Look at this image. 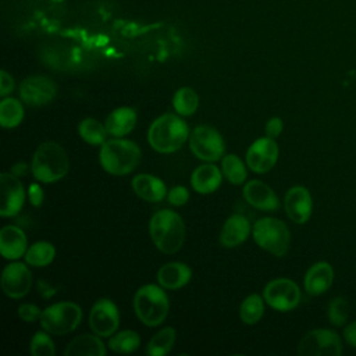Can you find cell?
I'll use <instances>...</instances> for the list:
<instances>
[{"instance_id": "obj_20", "label": "cell", "mask_w": 356, "mask_h": 356, "mask_svg": "<svg viewBox=\"0 0 356 356\" xmlns=\"http://www.w3.org/2000/svg\"><path fill=\"white\" fill-rule=\"evenodd\" d=\"M250 234L249 220L242 214H232L227 218L220 232V243L224 248H235L243 243Z\"/></svg>"}, {"instance_id": "obj_19", "label": "cell", "mask_w": 356, "mask_h": 356, "mask_svg": "<svg viewBox=\"0 0 356 356\" xmlns=\"http://www.w3.org/2000/svg\"><path fill=\"white\" fill-rule=\"evenodd\" d=\"M28 239L17 225H6L0 231V252L7 260H17L26 253Z\"/></svg>"}, {"instance_id": "obj_26", "label": "cell", "mask_w": 356, "mask_h": 356, "mask_svg": "<svg viewBox=\"0 0 356 356\" xmlns=\"http://www.w3.org/2000/svg\"><path fill=\"white\" fill-rule=\"evenodd\" d=\"M24 118L22 103L14 97H4L0 102V124L3 128H15Z\"/></svg>"}, {"instance_id": "obj_29", "label": "cell", "mask_w": 356, "mask_h": 356, "mask_svg": "<svg viewBox=\"0 0 356 356\" xmlns=\"http://www.w3.org/2000/svg\"><path fill=\"white\" fill-rule=\"evenodd\" d=\"M78 134L86 143L93 145V146L103 145L108 135L106 127L95 118L82 120L78 125Z\"/></svg>"}, {"instance_id": "obj_23", "label": "cell", "mask_w": 356, "mask_h": 356, "mask_svg": "<svg viewBox=\"0 0 356 356\" xmlns=\"http://www.w3.org/2000/svg\"><path fill=\"white\" fill-rule=\"evenodd\" d=\"M222 181V171L214 164L199 165L191 177V185L197 193H211L218 189Z\"/></svg>"}, {"instance_id": "obj_35", "label": "cell", "mask_w": 356, "mask_h": 356, "mask_svg": "<svg viewBox=\"0 0 356 356\" xmlns=\"http://www.w3.org/2000/svg\"><path fill=\"white\" fill-rule=\"evenodd\" d=\"M29 352L32 356H53L56 353L54 342L47 331H38L32 337Z\"/></svg>"}, {"instance_id": "obj_7", "label": "cell", "mask_w": 356, "mask_h": 356, "mask_svg": "<svg viewBox=\"0 0 356 356\" xmlns=\"http://www.w3.org/2000/svg\"><path fill=\"white\" fill-rule=\"evenodd\" d=\"M82 320V309L74 302H58L42 310L40 325L51 335L72 332Z\"/></svg>"}, {"instance_id": "obj_39", "label": "cell", "mask_w": 356, "mask_h": 356, "mask_svg": "<svg viewBox=\"0 0 356 356\" xmlns=\"http://www.w3.org/2000/svg\"><path fill=\"white\" fill-rule=\"evenodd\" d=\"M14 90V79L7 71L0 72V96L6 97L8 93Z\"/></svg>"}, {"instance_id": "obj_40", "label": "cell", "mask_w": 356, "mask_h": 356, "mask_svg": "<svg viewBox=\"0 0 356 356\" xmlns=\"http://www.w3.org/2000/svg\"><path fill=\"white\" fill-rule=\"evenodd\" d=\"M28 195H29V202L32 206L35 207H39L42 203H43V189L40 188V185L38 184H31L29 186V191H28Z\"/></svg>"}, {"instance_id": "obj_25", "label": "cell", "mask_w": 356, "mask_h": 356, "mask_svg": "<svg viewBox=\"0 0 356 356\" xmlns=\"http://www.w3.org/2000/svg\"><path fill=\"white\" fill-rule=\"evenodd\" d=\"M135 124H136V113L131 107H118L113 110L104 121V127L107 132L117 138L129 134L135 128Z\"/></svg>"}, {"instance_id": "obj_28", "label": "cell", "mask_w": 356, "mask_h": 356, "mask_svg": "<svg viewBox=\"0 0 356 356\" xmlns=\"http://www.w3.org/2000/svg\"><path fill=\"white\" fill-rule=\"evenodd\" d=\"M56 249L47 241L33 243L25 253V261L32 267H44L54 260Z\"/></svg>"}, {"instance_id": "obj_9", "label": "cell", "mask_w": 356, "mask_h": 356, "mask_svg": "<svg viewBox=\"0 0 356 356\" xmlns=\"http://www.w3.org/2000/svg\"><path fill=\"white\" fill-rule=\"evenodd\" d=\"M189 147L197 159L209 163L220 160L225 152L220 132L210 125H199L191 132Z\"/></svg>"}, {"instance_id": "obj_36", "label": "cell", "mask_w": 356, "mask_h": 356, "mask_svg": "<svg viewBox=\"0 0 356 356\" xmlns=\"http://www.w3.org/2000/svg\"><path fill=\"white\" fill-rule=\"evenodd\" d=\"M42 310L32 303H22L18 306V317L26 323H33L36 320H40Z\"/></svg>"}, {"instance_id": "obj_30", "label": "cell", "mask_w": 356, "mask_h": 356, "mask_svg": "<svg viewBox=\"0 0 356 356\" xmlns=\"http://www.w3.org/2000/svg\"><path fill=\"white\" fill-rule=\"evenodd\" d=\"M264 298H261L257 293H252L248 298H245L239 307L241 320L248 325L256 324L264 313Z\"/></svg>"}, {"instance_id": "obj_5", "label": "cell", "mask_w": 356, "mask_h": 356, "mask_svg": "<svg viewBox=\"0 0 356 356\" xmlns=\"http://www.w3.org/2000/svg\"><path fill=\"white\" fill-rule=\"evenodd\" d=\"M134 309L138 318L147 327L161 324L170 309L168 296L163 286L146 284L140 286L134 296Z\"/></svg>"}, {"instance_id": "obj_24", "label": "cell", "mask_w": 356, "mask_h": 356, "mask_svg": "<svg viewBox=\"0 0 356 356\" xmlns=\"http://www.w3.org/2000/svg\"><path fill=\"white\" fill-rule=\"evenodd\" d=\"M106 353V346L96 334L78 335L64 349L65 356H104Z\"/></svg>"}, {"instance_id": "obj_2", "label": "cell", "mask_w": 356, "mask_h": 356, "mask_svg": "<svg viewBox=\"0 0 356 356\" xmlns=\"http://www.w3.org/2000/svg\"><path fill=\"white\" fill-rule=\"evenodd\" d=\"M189 135L188 124L179 114L167 113L152 122L147 131V140L152 149L159 153H174L182 147Z\"/></svg>"}, {"instance_id": "obj_6", "label": "cell", "mask_w": 356, "mask_h": 356, "mask_svg": "<svg viewBox=\"0 0 356 356\" xmlns=\"http://www.w3.org/2000/svg\"><path fill=\"white\" fill-rule=\"evenodd\" d=\"M252 235L254 242L264 250L277 257H282L289 250L291 231L288 225L274 217H263L253 225Z\"/></svg>"}, {"instance_id": "obj_11", "label": "cell", "mask_w": 356, "mask_h": 356, "mask_svg": "<svg viewBox=\"0 0 356 356\" xmlns=\"http://www.w3.org/2000/svg\"><path fill=\"white\" fill-rule=\"evenodd\" d=\"M120 325V314L115 303L110 299H99L89 313V327L99 337H110L115 334Z\"/></svg>"}, {"instance_id": "obj_32", "label": "cell", "mask_w": 356, "mask_h": 356, "mask_svg": "<svg viewBox=\"0 0 356 356\" xmlns=\"http://www.w3.org/2000/svg\"><path fill=\"white\" fill-rule=\"evenodd\" d=\"M140 345V337L132 330L120 331L108 339V348L115 353H131Z\"/></svg>"}, {"instance_id": "obj_13", "label": "cell", "mask_w": 356, "mask_h": 356, "mask_svg": "<svg viewBox=\"0 0 356 356\" xmlns=\"http://www.w3.org/2000/svg\"><path fill=\"white\" fill-rule=\"evenodd\" d=\"M0 282L3 292L8 298L19 299L31 291L33 278L31 270L24 263L15 261L4 267Z\"/></svg>"}, {"instance_id": "obj_31", "label": "cell", "mask_w": 356, "mask_h": 356, "mask_svg": "<svg viewBox=\"0 0 356 356\" xmlns=\"http://www.w3.org/2000/svg\"><path fill=\"white\" fill-rule=\"evenodd\" d=\"M172 106L179 115H192L199 107V96L192 88H181L172 97Z\"/></svg>"}, {"instance_id": "obj_34", "label": "cell", "mask_w": 356, "mask_h": 356, "mask_svg": "<svg viewBox=\"0 0 356 356\" xmlns=\"http://www.w3.org/2000/svg\"><path fill=\"white\" fill-rule=\"evenodd\" d=\"M327 317L332 325H343L349 317V300L345 296L332 298L327 307Z\"/></svg>"}, {"instance_id": "obj_15", "label": "cell", "mask_w": 356, "mask_h": 356, "mask_svg": "<svg viewBox=\"0 0 356 356\" xmlns=\"http://www.w3.org/2000/svg\"><path fill=\"white\" fill-rule=\"evenodd\" d=\"M1 206L0 216L1 217H14L19 213L24 206L25 192L24 185L13 172H1Z\"/></svg>"}, {"instance_id": "obj_38", "label": "cell", "mask_w": 356, "mask_h": 356, "mask_svg": "<svg viewBox=\"0 0 356 356\" xmlns=\"http://www.w3.org/2000/svg\"><path fill=\"white\" fill-rule=\"evenodd\" d=\"M282 128H284V124H282V120L280 117H273L267 121L266 124V134L268 138H278L282 132Z\"/></svg>"}, {"instance_id": "obj_22", "label": "cell", "mask_w": 356, "mask_h": 356, "mask_svg": "<svg viewBox=\"0 0 356 356\" xmlns=\"http://www.w3.org/2000/svg\"><path fill=\"white\" fill-rule=\"evenodd\" d=\"M134 192L143 200L160 202L167 195V188L164 182L152 174H138L134 177L132 182Z\"/></svg>"}, {"instance_id": "obj_1", "label": "cell", "mask_w": 356, "mask_h": 356, "mask_svg": "<svg viewBox=\"0 0 356 356\" xmlns=\"http://www.w3.org/2000/svg\"><path fill=\"white\" fill-rule=\"evenodd\" d=\"M149 232L159 250L167 254L177 253L185 241V224L182 217L170 209L156 211L149 222Z\"/></svg>"}, {"instance_id": "obj_27", "label": "cell", "mask_w": 356, "mask_h": 356, "mask_svg": "<svg viewBox=\"0 0 356 356\" xmlns=\"http://www.w3.org/2000/svg\"><path fill=\"white\" fill-rule=\"evenodd\" d=\"M177 338V331L172 327H165L163 330H160L159 332H156L147 346H146V353L149 356H163L167 355Z\"/></svg>"}, {"instance_id": "obj_41", "label": "cell", "mask_w": 356, "mask_h": 356, "mask_svg": "<svg viewBox=\"0 0 356 356\" xmlns=\"http://www.w3.org/2000/svg\"><path fill=\"white\" fill-rule=\"evenodd\" d=\"M343 338L348 345L356 348V320L343 328Z\"/></svg>"}, {"instance_id": "obj_8", "label": "cell", "mask_w": 356, "mask_h": 356, "mask_svg": "<svg viewBox=\"0 0 356 356\" xmlns=\"http://www.w3.org/2000/svg\"><path fill=\"white\" fill-rule=\"evenodd\" d=\"M343 350L342 341L334 330L316 328L303 335L298 345L300 356H339Z\"/></svg>"}, {"instance_id": "obj_21", "label": "cell", "mask_w": 356, "mask_h": 356, "mask_svg": "<svg viewBox=\"0 0 356 356\" xmlns=\"http://www.w3.org/2000/svg\"><path fill=\"white\" fill-rule=\"evenodd\" d=\"M192 277L189 266L181 261H170L163 264L157 271V281L165 289H179L185 286Z\"/></svg>"}, {"instance_id": "obj_16", "label": "cell", "mask_w": 356, "mask_h": 356, "mask_svg": "<svg viewBox=\"0 0 356 356\" xmlns=\"http://www.w3.org/2000/svg\"><path fill=\"white\" fill-rule=\"evenodd\" d=\"M284 207L291 221L296 224L307 222L313 211V200L309 189L302 185L289 188L284 197Z\"/></svg>"}, {"instance_id": "obj_12", "label": "cell", "mask_w": 356, "mask_h": 356, "mask_svg": "<svg viewBox=\"0 0 356 356\" xmlns=\"http://www.w3.org/2000/svg\"><path fill=\"white\" fill-rule=\"evenodd\" d=\"M280 149L273 138L264 136L256 139L246 152V165L257 174L270 171L278 160Z\"/></svg>"}, {"instance_id": "obj_37", "label": "cell", "mask_w": 356, "mask_h": 356, "mask_svg": "<svg viewBox=\"0 0 356 356\" xmlns=\"http://www.w3.org/2000/svg\"><path fill=\"white\" fill-rule=\"evenodd\" d=\"M167 199L174 206H184L189 200V192L185 186L178 185V186H174L168 191Z\"/></svg>"}, {"instance_id": "obj_17", "label": "cell", "mask_w": 356, "mask_h": 356, "mask_svg": "<svg viewBox=\"0 0 356 356\" xmlns=\"http://www.w3.org/2000/svg\"><path fill=\"white\" fill-rule=\"evenodd\" d=\"M245 200L254 209L263 211H275L280 209V200L275 192L263 181L252 179L243 186Z\"/></svg>"}, {"instance_id": "obj_4", "label": "cell", "mask_w": 356, "mask_h": 356, "mask_svg": "<svg viewBox=\"0 0 356 356\" xmlns=\"http://www.w3.org/2000/svg\"><path fill=\"white\" fill-rule=\"evenodd\" d=\"M139 146L128 139L106 140L99 153V161L104 171L111 175H127L132 172L140 161Z\"/></svg>"}, {"instance_id": "obj_14", "label": "cell", "mask_w": 356, "mask_h": 356, "mask_svg": "<svg viewBox=\"0 0 356 356\" xmlns=\"http://www.w3.org/2000/svg\"><path fill=\"white\" fill-rule=\"evenodd\" d=\"M56 93V83L43 75L28 76L19 85V96L29 106H44L54 99Z\"/></svg>"}, {"instance_id": "obj_33", "label": "cell", "mask_w": 356, "mask_h": 356, "mask_svg": "<svg viewBox=\"0 0 356 356\" xmlns=\"http://www.w3.org/2000/svg\"><path fill=\"white\" fill-rule=\"evenodd\" d=\"M222 175L234 185H241L246 179V168L243 161L236 154H227L221 160Z\"/></svg>"}, {"instance_id": "obj_3", "label": "cell", "mask_w": 356, "mask_h": 356, "mask_svg": "<svg viewBox=\"0 0 356 356\" xmlns=\"http://www.w3.org/2000/svg\"><path fill=\"white\" fill-rule=\"evenodd\" d=\"M70 168V160L65 149L56 142L40 143L32 157L31 170L33 177L44 184L61 179Z\"/></svg>"}, {"instance_id": "obj_18", "label": "cell", "mask_w": 356, "mask_h": 356, "mask_svg": "<svg viewBox=\"0 0 356 356\" xmlns=\"http://www.w3.org/2000/svg\"><path fill=\"white\" fill-rule=\"evenodd\" d=\"M334 281L332 266L327 261H317L305 274L303 285L309 295L318 296L327 292Z\"/></svg>"}, {"instance_id": "obj_10", "label": "cell", "mask_w": 356, "mask_h": 356, "mask_svg": "<svg viewBox=\"0 0 356 356\" xmlns=\"http://www.w3.org/2000/svg\"><path fill=\"white\" fill-rule=\"evenodd\" d=\"M266 303L278 312H289L295 309L302 299L298 284L289 278H275L263 289Z\"/></svg>"}]
</instances>
